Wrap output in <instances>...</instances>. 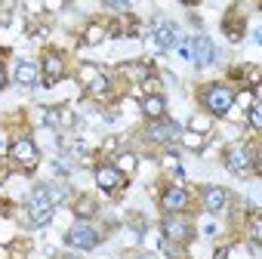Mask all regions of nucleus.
I'll return each instance as SVG.
<instances>
[{
    "label": "nucleus",
    "instance_id": "b1692460",
    "mask_svg": "<svg viewBox=\"0 0 262 259\" xmlns=\"http://www.w3.org/2000/svg\"><path fill=\"white\" fill-rule=\"evenodd\" d=\"M259 234H262V225H259V219H253V241H259Z\"/></svg>",
    "mask_w": 262,
    "mask_h": 259
},
{
    "label": "nucleus",
    "instance_id": "a211bd4d",
    "mask_svg": "<svg viewBox=\"0 0 262 259\" xmlns=\"http://www.w3.org/2000/svg\"><path fill=\"white\" fill-rule=\"evenodd\" d=\"M213 126V120L210 117H191V133H198V136H204L207 130Z\"/></svg>",
    "mask_w": 262,
    "mask_h": 259
},
{
    "label": "nucleus",
    "instance_id": "a878e982",
    "mask_svg": "<svg viewBox=\"0 0 262 259\" xmlns=\"http://www.w3.org/2000/svg\"><path fill=\"white\" fill-rule=\"evenodd\" d=\"M216 259H225V253H219V256H216Z\"/></svg>",
    "mask_w": 262,
    "mask_h": 259
},
{
    "label": "nucleus",
    "instance_id": "dca6fc26",
    "mask_svg": "<svg viewBox=\"0 0 262 259\" xmlns=\"http://www.w3.org/2000/svg\"><path fill=\"white\" fill-rule=\"evenodd\" d=\"M83 80H90V90H93L96 96H105V93H108V80H105L96 68H83Z\"/></svg>",
    "mask_w": 262,
    "mask_h": 259
},
{
    "label": "nucleus",
    "instance_id": "f03ea898",
    "mask_svg": "<svg viewBox=\"0 0 262 259\" xmlns=\"http://www.w3.org/2000/svg\"><path fill=\"white\" fill-rule=\"evenodd\" d=\"M204 105L213 114H228L231 105H234V90L231 87H222V83H213V87L204 90Z\"/></svg>",
    "mask_w": 262,
    "mask_h": 259
},
{
    "label": "nucleus",
    "instance_id": "9d476101",
    "mask_svg": "<svg viewBox=\"0 0 262 259\" xmlns=\"http://www.w3.org/2000/svg\"><path fill=\"white\" fill-rule=\"evenodd\" d=\"M40 68H43V83H56V80H62V77H65V65H62V59H59V56H53V53L43 59V65H40Z\"/></svg>",
    "mask_w": 262,
    "mask_h": 259
},
{
    "label": "nucleus",
    "instance_id": "f8f14e48",
    "mask_svg": "<svg viewBox=\"0 0 262 259\" xmlns=\"http://www.w3.org/2000/svg\"><path fill=\"white\" fill-rule=\"evenodd\" d=\"M225 201H228V195H225V188H219V185H210V188L204 191V204H207L210 213H222V210H225Z\"/></svg>",
    "mask_w": 262,
    "mask_h": 259
},
{
    "label": "nucleus",
    "instance_id": "6ab92c4d",
    "mask_svg": "<svg viewBox=\"0 0 262 259\" xmlns=\"http://www.w3.org/2000/svg\"><path fill=\"white\" fill-rule=\"evenodd\" d=\"M204 142H207V139L198 136V133H191V130L185 133V145H188V148H204Z\"/></svg>",
    "mask_w": 262,
    "mask_h": 259
},
{
    "label": "nucleus",
    "instance_id": "9b49d317",
    "mask_svg": "<svg viewBox=\"0 0 262 259\" xmlns=\"http://www.w3.org/2000/svg\"><path fill=\"white\" fill-rule=\"evenodd\" d=\"M161 204H164V210H170V213H176V210H182V207L188 204V195H185V188H176V185H170V188L164 191V198H161Z\"/></svg>",
    "mask_w": 262,
    "mask_h": 259
},
{
    "label": "nucleus",
    "instance_id": "ddd939ff",
    "mask_svg": "<svg viewBox=\"0 0 262 259\" xmlns=\"http://www.w3.org/2000/svg\"><path fill=\"white\" fill-rule=\"evenodd\" d=\"M37 77H40V65H34V62H19V68H16V80H19L22 87H34Z\"/></svg>",
    "mask_w": 262,
    "mask_h": 259
},
{
    "label": "nucleus",
    "instance_id": "0eeeda50",
    "mask_svg": "<svg viewBox=\"0 0 262 259\" xmlns=\"http://www.w3.org/2000/svg\"><path fill=\"white\" fill-rule=\"evenodd\" d=\"M13 158L22 164V167H34L37 164V145L31 142V139H16V145H13Z\"/></svg>",
    "mask_w": 262,
    "mask_h": 259
},
{
    "label": "nucleus",
    "instance_id": "bb28decb",
    "mask_svg": "<svg viewBox=\"0 0 262 259\" xmlns=\"http://www.w3.org/2000/svg\"><path fill=\"white\" fill-rule=\"evenodd\" d=\"M139 259H155V256H139Z\"/></svg>",
    "mask_w": 262,
    "mask_h": 259
},
{
    "label": "nucleus",
    "instance_id": "39448f33",
    "mask_svg": "<svg viewBox=\"0 0 262 259\" xmlns=\"http://www.w3.org/2000/svg\"><path fill=\"white\" fill-rule=\"evenodd\" d=\"M225 167H228L231 173H237V176L250 173V148H247V145L228 148V152H225Z\"/></svg>",
    "mask_w": 262,
    "mask_h": 259
},
{
    "label": "nucleus",
    "instance_id": "412c9836",
    "mask_svg": "<svg viewBox=\"0 0 262 259\" xmlns=\"http://www.w3.org/2000/svg\"><path fill=\"white\" fill-rule=\"evenodd\" d=\"M247 114H250V123H253V130H259V126H262V117H259V105H253Z\"/></svg>",
    "mask_w": 262,
    "mask_h": 259
},
{
    "label": "nucleus",
    "instance_id": "7ed1b4c3",
    "mask_svg": "<svg viewBox=\"0 0 262 259\" xmlns=\"http://www.w3.org/2000/svg\"><path fill=\"white\" fill-rule=\"evenodd\" d=\"M68 244L77 247V250H93V247L99 244V231H96L93 225H86V222H77V225L68 231Z\"/></svg>",
    "mask_w": 262,
    "mask_h": 259
},
{
    "label": "nucleus",
    "instance_id": "423d86ee",
    "mask_svg": "<svg viewBox=\"0 0 262 259\" xmlns=\"http://www.w3.org/2000/svg\"><path fill=\"white\" fill-rule=\"evenodd\" d=\"M145 136L151 142H161V145H170L176 139V123L173 120H151L148 130H145Z\"/></svg>",
    "mask_w": 262,
    "mask_h": 259
},
{
    "label": "nucleus",
    "instance_id": "5701e85b",
    "mask_svg": "<svg viewBox=\"0 0 262 259\" xmlns=\"http://www.w3.org/2000/svg\"><path fill=\"white\" fill-rule=\"evenodd\" d=\"M99 37H102V28H99V25H93V28L86 31V44H99Z\"/></svg>",
    "mask_w": 262,
    "mask_h": 259
},
{
    "label": "nucleus",
    "instance_id": "393cba45",
    "mask_svg": "<svg viewBox=\"0 0 262 259\" xmlns=\"http://www.w3.org/2000/svg\"><path fill=\"white\" fill-rule=\"evenodd\" d=\"M4 83H7V74H4V68H0V90H4Z\"/></svg>",
    "mask_w": 262,
    "mask_h": 259
},
{
    "label": "nucleus",
    "instance_id": "6e6552de",
    "mask_svg": "<svg viewBox=\"0 0 262 259\" xmlns=\"http://www.w3.org/2000/svg\"><path fill=\"white\" fill-rule=\"evenodd\" d=\"M96 182H99L102 191H117L123 185V176L114 167H96Z\"/></svg>",
    "mask_w": 262,
    "mask_h": 259
},
{
    "label": "nucleus",
    "instance_id": "f257e3e1",
    "mask_svg": "<svg viewBox=\"0 0 262 259\" xmlns=\"http://www.w3.org/2000/svg\"><path fill=\"white\" fill-rule=\"evenodd\" d=\"M59 201V191L50 188V185H37L28 198V225H47L53 219V207Z\"/></svg>",
    "mask_w": 262,
    "mask_h": 259
},
{
    "label": "nucleus",
    "instance_id": "f3484780",
    "mask_svg": "<svg viewBox=\"0 0 262 259\" xmlns=\"http://www.w3.org/2000/svg\"><path fill=\"white\" fill-rule=\"evenodd\" d=\"M133 170H136V155L123 152V155L117 158V173H133Z\"/></svg>",
    "mask_w": 262,
    "mask_h": 259
},
{
    "label": "nucleus",
    "instance_id": "4be33fe9",
    "mask_svg": "<svg viewBox=\"0 0 262 259\" xmlns=\"http://www.w3.org/2000/svg\"><path fill=\"white\" fill-rule=\"evenodd\" d=\"M77 210H80V213H83V216H90V213H93V210H96V204H93V201H90V198H80V204H77Z\"/></svg>",
    "mask_w": 262,
    "mask_h": 259
},
{
    "label": "nucleus",
    "instance_id": "2eb2a0df",
    "mask_svg": "<svg viewBox=\"0 0 262 259\" xmlns=\"http://www.w3.org/2000/svg\"><path fill=\"white\" fill-rule=\"evenodd\" d=\"M164 234L173 238V241H188V238H191V228H188L182 219H167V222H164Z\"/></svg>",
    "mask_w": 262,
    "mask_h": 259
},
{
    "label": "nucleus",
    "instance_id": "1a4fd4ad",
    "mask_svg": "<svg viewBox=\"0 0 262 259\" xmlns=\"http://www.w3.org/2000/svg\"><path fill=\"white\" fill-rule=\"evenodd\" d=\"M151 34H155V40H158V47H176V25L173 22H164V19H158L155 22V28H151Z\"/></svg>",
    "mask_w": 262,
    "mask_h": 259
},
{
    "label": "nucleus",
    "instance_id": "20e7f679",
    "mask_svg": "<svg viewBox=\"0 0 262 259\" xmlns=\"http://www.w3.org/2000/svg\"><path fill=\"white\" fill-rule=\"evenodd\" d=\"M188 44V59H194L198 65H210L213 59H216V47L207 40V37H191V40H185Z\"/></svg>",
    "mask_w": 262,
    "mask_h": 259
},
{
    "label": "nucleus",
    "instance_id": "4468645a",
    "mask_svg": "<svg viewBox=\"0 0 262 259\" xmlns=\"http://www.w3.org/2000/svg\"><path fill=\"white\" fill-rule=\"evenodd\" d=\"M142 111L148 114V117H155V120H161V114L167 111V102L158 96V93H148L145 99H142Z\"/></svg>",
    "mask_w": 262,
    "mask_h": 259
},
{
    "label": "nucleus",
    "instance_id": "aec40b11",
    "mask_svg": "<svg viewBox=\"0 0 262 259\" xmlns=\"http://www.w3.org/2000/svg\"><path fill=\"white\" fill-rule=\"evenodd\" d=\"M62 114H65L62 108H50V111H47V123H50V126H56V123H62Z\"/></svg>",
    "mask_w": 262,
    "mask_h": 259
}]
</instances>
